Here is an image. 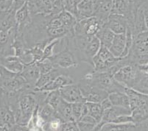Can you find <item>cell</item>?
<instances>
[{
	"label": "cell",
	"mask_w": 148,
	"mask_h": 131,
	"mask_svg": "<svg viewBox=\"0 0 148 131\" xmlns=\"http://www.w3.org/2000/svg\"><path fill=\"white\" fill-rule=\"evenodd\" d=\"M101 47L96 36L89 37L83 35H73L71 38V47L79 63H86L93 67V58Z\"/></svg>",
	"instance_id": "1"
},
{
	"label": "cell",
	"mask_w": 148,
	"mask_h": 131,
	"mask_svg": "<svg viewBox=\"0 0 148 131\" xmlns=\"http://www.w3.org/2000/svg\"><path fill=\"white\" fill-rule=\"evenodd\" d=\"M70 33L61 39L60 50L54 54L49 58L52 60L56 67L63 69H72L78 67L79 61L75 52L69 46Z\"/></svg>",
	"instance_id": "2"
},
{
	"label": "cell",
	"mask_w": 148,
	"mask_h": 131,
	"mask_svg": "<svg viewBox=\"0 0 148 131\" xmlns=\"http://www.w3.org/2000/svg\"><path fill=\"white\" fill-rule=\"evenodd\" d=\"M83 78L99 87V88L106 91L108 94L113 92L122 91L125 92L126 88L119 83L114 78V75L108 71L99 72L93 69L83 76Z\"/></svg>",
	"instance_id": "3"
},
{
	"label": "cell",
	"mask_w": 148,
	"mask_h": 131,
	"mask_svg": "<svg viewBox=\"0 0 148 131\" xmlns=\"http://www.w3.org/2000/svg\"><path fill=\"white\" fill-rule=\"evenodd\" d=\"M0 87L6 94L17 92L26 88H32L21 74L8 71L2 66H0Z\"/></svg>",
	"instance_id": "4"
},
{
	"label": "cell",
	"mask_w": 148,
	"mask_h": 131,
	"mask_svg": "<svg viewBox=\"0 0 148 131\" xmlns=\"http://www.w3.org/2000/svg\"><path fill=\"white\" fill-rule=\"evenodd\" d=\"M77 84L80 87L85 101L86 102L100 103L108 97V94L106 91L99 88L83 77Z\"/></svg>",
	"instance_id": "5"
},
{
	"label": "cell",
	"mask_w": 148,
	"mask_h": 131,
	"mask_svg": "<svg viewBox=\"0 0 148 131\" xmlns=\"http://www.w3.org/2000/svg\"><path fill=\"white\" fill-rule=\"evenodd\" d=\"M119 59V58H116L112 55L108 47L101 45L98 52L92 59V67L96 71H108L117 63Z\"/></svg>",
	"instance_id": "6"
},
{
	"label": "cell",
	"mask_w": 148,
	"mask_h": 131,
	"mask_svg": "<svg viewBox=\"0 0 148 131\" xmlns=\"http://www.w3.org/2000/svg\"><path fill=\"white\" fill-rule=\"evenodd\" d=\"M141 69L135 63H130L121 67L114 75V78L118 83L126 88H132L138 78Z\"/></svg>",
	"instance_id": "7"
},
{
	"label": "cell",
	"mask_w": 148,
	"mask_h": 131,
	"mask_svg": "<svg viewBox=\"0 0 148 131\" xmlns=\"http://www.w3.org/2000/svg\"><path fill=\"white\" fill-rule=\"evenodd\" d=\"M136 10L135 0H112L111 14L125 16L134 29V19Z\"/></svg>",
	"instance_id": "8"
},
{
	"label": "cell",
	"mask_w": 148,
	"mask_h": 131,
	"mask_svg": "<svg viewBox=\"0 0 148 131\" xmlns=\"http://www.w3.org/2000/svg\"><path fill=\"white\" fill-rule=\"evenodd\" d=\"M101 27L102 24L95 16L84 19L77 21L74 27V35H83L92 37L96 36Z\"/></svg>",
	"instance_id": "9"
},
{
	"label": "cell",
	"mask_w": 148,
	"mask_h": 131,
	"mask_svg": "<svg viewBox=\"0 0 148 131\" xmlns=\"http://www.w3.org/2000/svg\"><path fill=\"white\" fill-rule=\"evenodd\" d=\"M102 0H82L77 6V21L95 16Z\"/></svg>",
	"instance_id": "10"
},
{
	"label": "cell",
	"mask_w": 148,
	"mask_h": 131,
	"mask_svg": "<svg viewBox=\"0 0 148 131\" xmlns=\"http://www.w3.org/2000/svg\"><path fill=\"white\" fill-rule=\"evenodd\" d=\"M16 123V119L9 106L7 94L5 93L0 100V126L4 127L5 130H10L12 125Z\"/></svg>",
	"instance_id": "11"
},
{
	"label": "cell",
	"mask_w": 148,
	"mask_h": 131,
	"mask_svg": "<svg viewBox=\"0 0 148 131\" xmlns=\"http://www.w3.org/2000/svg\"><path fill=\"white\" fill-rule=\"evenodd\" d=\"M130 113H131V112H130V109L120 107V106L112 105L110 108L104 110L102 119L95 126L94 130H100L101 128L104 124L112 122L118 117H120L122 115H130Z\"/></svg>",
	"instance_id": "12"
},
{
	"label": "cell",
	"mask_w": 148,
	"mask_h": 131,
	"mask_svg": "<svg viewBox=\"0 0 148 131\" xmlns=\"http://www.w3.org/2000/svg\"><path fill=\"white\" fill-rule=\"evenodd\" d=\"M105 24L107 26V27H108L114 32V34L125 33L126 29L128 26L131 27L134 29V27L130 25L128 20L122 15L111 14Z\"/></svg>",
	"instance_id": "13"
},
{
	"label": "cell",
	"mask_w": 148,
	"mask_h": 131,
	"mask_svg": "<svg viewBox=\"0 0 148 131\" xmlns=\"http://www.w3.org/2000/svg\"><path fill=\"white\" fill-rule=\"evenodd\" d=\"M59 91H60L62 98L69 103L85 101L78 84L72 83V84L67 85L61 88Z\"/></svg>",
	"instance_id": "14"
},
{
	"label": "cell",
	"mask_w": 148,
	"mask_h": 131,
	"mask_svg": "<svg viewBox=\"0 0 148 131\" xmlns=\"http://www.w3.org/2000/svg\"><path fill=\"white\" fill-rule=\"evenodd\" d=\"M74 83L73 78L68 75L61 74L58 77L49 82L47 85L43 86L39 89H34L36 91H51L54 90H60L61 88L67 86V85Z\"/></svg>",
	"instance_id": "15"
},
{
	"label": "cell",
	"mask_w": 148,
	"mask_h": 131,
	"mask_svg": "<svg viewBox=\"0 0 148 131\" xmlns=\"http://www.w3.org/2000/svg\"><path fill=\"white\" fill-rule=\"evenodd\" d=\"M0 66L12 72L21 74L24 69V63L16 55L0 57Z\"/></svg>",
	"instance_id": "16"
},
{
	"label": "cell",
	"mask_w": 148,
	"mask_h": 131,
	"mask_svg": "<svg viewBox=\"0 0 148 131\" xmlns=\"http://www.w3.org/2000/svg\"><path fill=\"white\" fill-rule=\"evenodd\" d=\"M21 75L24 77L29 86L35 89L36 82L41 76V71L38 69L37 63H35L32 64L25 65Z\"/></svg>",
	"instance_id": "17"
},
{
	"label": "cell",
	"mask_w": 148,
	"mask_h": 131,
	"mask_svg": "<svg viewBox=\"0 0 148 131\" xmlns=\"http://www.w3.org/2000/svg\"><path fill=\"white\" fill-rule=\"evenodd\" d=\"M15 17L16 21L17 31L18 32H21L32 20V15L29 12L27 2H26L25 5L20 8L19 10H17Z\"/></svg>",
	"instance_id": "18"
},
{
	"label": "cell",
	"mask_w": 148,
	"mask_h": 131,
	"mask_svg": "<svg viewBox=\"0 0 148 131\" xmlns=\"http://www.w3.org/2000/svg\"><path fill=\"white\" fill-rule=\"evenodd\" d=\"M125 46V33L115 34L109 50L116 58H121Z\"/></svg>",
	"instance_id": "19"
},
{
	"label": "cell",
	"mask_w": 148,
	"mask_h": 131,
	"mask_svg": "<svg viewBox=\"0 0 148 131\" xmlns=\"http://www.w3.org/2000/svg\"><path fill=\"white\" fill-rule=\"evenodd\" d=\"M56 111H57L58 115L60 117V119L64 121H75L72 116V103L66 102L62 98L61 101L60 102L58 107L56 108Z\"/></svg>",
	"instance_id": "20"
},
{
	"label": "cell",
	"mask_w": 148,
	"mask_h": 131,
	"mask_svg": "<svg viewBox=\"0 0 148 131\" xmlns=\"http://www.w3.org/2000/svg\"><path fill=\"white\" fill-rule=\"evenodd\" d=\"M108 97L113 105L120 106V107L130 109V102H129L128 96L125 92H122V91L113 92L109 94Z\"/></svg>",
	"instance_id": "21"
},
{
	"label": "cell",
	"mask_w": 148,
	"mask_h": 131,
	"mask_svg": "<svg viewBox=\"0 0 148 131\" xmlns=\"http://www.w3.org/2000/svg\"><path fill=\"white\" fill-rule=\"evenodd\" d=\"M114 35L115 34L114 32L108 27H107L106 24H104V25L101 27L97 33L96 36L100 41L101 45L108 47L109 49L113 41Z\"/></svg>",
	"instance_id": "22"
},
{
	"label": "cell",
	"mask_w": 148,
	"mask_h": 131,
	"mask_svg": "<svg viewBox=\"0 0 148 131\" xmlns=\"http://www.w3.org/2000/svg\"><path fill=\"white\" fill-rule=\"evenodd\" d=\"M132 89L141 94L148 95V74L143 71H140L139 75L134 83Z\"/></svg>",
	"instance_id": "23"
},
{
	"label": "cell",
	"mask_w": 148,
	"mask_h": 131,
	"mask_svg": "<svg viewBox=\"0 0 148 131\" xmlns=\"http://www.w3.org/2000/svg\"><path fill=\"white\" fill-rule=\"evenodd\" d=\"M61 74H63V73L59 70L58 67H56V68L53 69L51 70L49 72L45 73V74H42V75H41V76L39 77V78H38L37 82H36L35 89L41 88L43 86H44L45 85L49 83V82H51V81H52L53 80L56 79L57 77H58L59 75H61Z\"/></svg>",
	"instance_id": "24"
},
{
	"label": "cell",
	"mask_w": 148,
	"mask_h": 131,
	"mask_svg": "<svg viewBox=\"0 0 148 131\" xmlns=\"http://www.w3.org/2000/svg\"><path fill=\"white\" fill-rule=\"evenodd\" d=\"M100 130L105 131H134L137 130L136 126L134 122H129V123L116 124L108 122L106 123L102 126Z\"/></svg>",
	"instance_id": "25"
},
{
	"label": "cell",
	"mask_w": 148,
	"mask_h": 131,
	"mask_svg": "<svg viewBox=\"0 0 148 131\" xmlns=\"http://www.w3.org/2000/svg\"><path fill=\"white\" fill-rule=\"evenodd\" d=\"M38 114L46 122H48L56 117H59L56 109L46 102L38 106Z\"/></svg>",
	"instance_id": "26"
},
{
	"label": "cell",
	"mask_w": 148,
	"mask_h": 131,
	"mask_svg": "<svg viewBox=\"0 0 148 131\" xmlns=\"http://www.w3.org/2000/svg\"><path fill=\"white\" fill-rule=\"evenodd\" d=\"M86 105L88 106V115L94 117L96 119V121H97V123H99L101 119H102L103 112H104V110L101 106L100 103H99V102H86Z\"/></svg>",
	"instance_id": "27"
},
{
	"label": "cell",
	"mask_w": 148,
	"mask_h": 131,
	"mask_svg": "<svg viewBox=\"0 0 148 131\" xmlns=\"http://www.w3.org/2000/svg\"><path fill=\"white\" fill-rule=\"evenodd\" d=\"M62 97L60 95V91L59 90H54V91H48L47 96L46 97L45 102L50 105L55 109H56Z\"/></svg>",
	"instance_id": "28"
},
{
	"label": "cell",
	"mask_w": 148,
	"mask_h": 131,
	"mask_svg": "<svg viewBox=\"0 0 148 131\" xmlns=\"http://www.w3.org/2000/svg\"><path fill=\"white\" fill-rule=\"evenodd\" d=\"M36 63H37L38 69L41 71V75L49 72L53 69L56 68V65L54 64V63L50 58L43 59V60L37 62Z\"/></svg>",
	"instance_id": "29"
},
{
	"label": "cell",
	"mask_w": 148,
	"mask_h": 131,
	"mask_svg": "<svg viewBox=\"0 0 148 131\" xmlns=\"http://www.w3.org/2000/svg\"><path fill=\"white\" fill-rule=\"evenodd\" d=\"M62 123H63V121H62L59 117H56V118L52 119H51L50 121L47 122L45 128H44V130H48V131L60 130Z\"/></svg>",
	"instance_id": "30"
},
{
	"label": "cell",
	"mask_w": 148,
	"mask_h": 131,
	"mask_svg": "<svg viewBox=\"0 0 148 131\" xmlns=\"http://www.w3.org/2000/svg\"><path fill=\"white\" fill-rule=\"evenodd\" d=\"M59 39L60 38L53 40L52 41L49 42V44H47L44 47V50H43V53H44V55H43V59L49 58H51L54 55V49H55V47H56V44L59 41Z\"/></svg>",
	"instance_id": "31"
},
{
	"label": "cell",
	"mask_w": 148,
	"mask_h": 131,
	"mask_svg": "<svg viewBox=\"0 0 148 131\" xmlns=\"http://www.w3.org/2000/svg\"><path fill=\"white\" fill-rule=\"evenodd\" d=\"M86 101L83 102H78L72 103V116L75 121H77L82 117V110H83V104Z\"/></svg>",
	"instance_id": "32"
},
{
	"label": "cell",
	"mask_w": 148,
	"mask_h": 131,
	"mask_svg": "<svg viewBox=\"0 0 148 131\" xmlns=\"http://www.w3.org/2000/svg\"><path fill=\"white\" fill-rule=\"evenodd\" d=\"M52 14L57 15L65 10V0H50Z\"/></svg>",
	"instance_id": "33"
},
{
	"label": "cell",
	"mask_w": 148,
	"mask_h": 131,
	"mask_svg": "<svg viewBox=\"0 0 148 131\" xmlns=\"http://www.w3.org/2000/svg\"><path fill=\"white\" fill-rule=\"evenodd\" d=\"M60 130L63 131H78V127L77 121H64L63 122L60 127Z\"/></svg>",
	"instance_id": "34"
},
{
	"label": "cell",
	"mask_w": 148,
	"mask_h": 131,
	"mask_svg": "<svg viewBox=\"0 0 148 131\" xmlns=\"http://www.w3.org/2000/svg\"><path fill=\"white\" fill-rule=\"evenodd\" d=\"M77 127H78L79 130L81 131H91L95 130V128L96 125H92V124L87 123V122H84L82 121H77Z\"/></svg>",
	"instance_id": "35"
},
{
	"label": "cell",
	"mask_w": 148,
	"mask_h": 131,
	"mask_svg": "<svg viewBox=\"0 0 148 131\" xmlns=\"http://www.w3.org/2000/svg\"><path fill=\"white\" fill-rule=\"evenodd\" d=\"M27 1V0H13L10 9L16 13L17 10H19L20 8H22L25 5Z\"/></svg>",
	"instance_id": "36"
},
{
	"label": "cell",
	"mask_w": 148,
	"mask_h": 131,
	"mask_svg": "<svg viewBox=\"0 0 148 131\" xmlns=\"http://www.w3.org/2000/svg\"><path fill=\"white\" fill-rule=\"evenodd\" d=\"M135 124L137 130H148V118Z\"/></svg>",
	"instance_id": "37"
},
{
	"label": "cell",
	"mask_w": 148,
	"mask_h": 131,
	"mask_svg": "<svg viewBox=\"0 0 148 131\" xmlns=\"http://www.w3.org/2000/svg\"><path fill=\"white\" fill-rule=\"evenodd\" d=\"M78 121H84V122H87V123L92 124V125H97L98 124L97 121H96V119H95L94 117H91V116L88 115V114H87V115H85V116H83V117H82L81 118H80V119L78 120Z\"/></svg>",
	"instance_id": "38"
},
{
	"label": "cell",
	"mask_w": 148,
	"mask_h": 131,
	"mask_svg": "<svg viewBox=\"0 0 148 131\" xmlns=\"http://www.w3.org/2000/svg\"><path fill=\"white\" fill-rule=\"evenodd\" d=\"M100 105L101 106H102V108H103V110H107V109L110 108L112 106V104H111V101H110V99H108V97H107L106 99H105L104 100H103L102 102H100Z\"/></svg>",
	"instance_id": "39"
},
{
	"label": "cell",
	"mask_w": 148,
	"mask_h": 131,
	"mask_svg": "<svg viewBox=\"0 0 148 131\" xmlns=\"http://www.w3.org/2000/svg\"><path fill=\"white\" fill-rule=\"evenodd\" d=\"M5 94V91H3V89L2 88L0 87V100L3 98V96Z\"/></svg>",
	"instance_id": "40"
},
{
	"label": "cell",
	"mask_w": 148,
	"mask_h": 131,
	"mask_svg": "<svg viewBox=\"0 0 148 131\" xmlns=\"http://www.w3.org/2000/svg\"><path fill=\"white\" fill-rule=\"evenodd\" d=\"M77 2H78V3H79V2H81L82 0H77Z\"/></svg>",
	"instance_id": "41"
}]
</instances>
